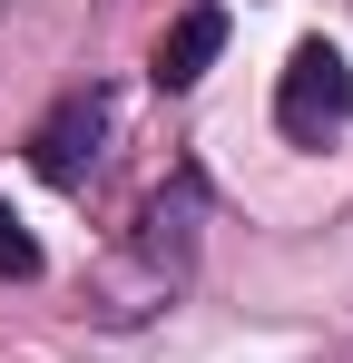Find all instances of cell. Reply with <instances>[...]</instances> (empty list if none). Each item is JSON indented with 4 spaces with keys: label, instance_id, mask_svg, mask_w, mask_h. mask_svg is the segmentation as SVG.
<instances>
[{
    "label": "cell",
    "instance_id": "277c9868",
    "mask_svg": "<svg viewBox=\"0 0 353 363\" xmlns=\"http://www.w3.org/2000/svg\"><path fill=\"white\" fill-rule=\"evenodd\" d=\"M216 50H226V10L196 0V10H176V20H167V40H157L147 79H157V89H196V79L216 69Z\"/></svg>",
    "mask_w": 353,
    "mask_h": 363
},
{
    "label": "cell",
    "instance_id": "3957f363",
    "mask_svg": "<svg viewBox=\"0 0 353 363\" xmlns=\"http://www.w3.org/2000/svg\"><path fill=\"white\" fill-rule=\"evenodd\" d=\"M108 118H118V99L89 79V89H69L50 118L30 128V167L50 186H89V167H99V138H108Z\"/></svg>",
    "mask_w": 353,
    "mask_h": 363
},
{
    "label": "cell",
    "instance_id": "7a4b0ae2",
    "mask_svg": "<svg viewBox=\"0 0 353 363\" xmlns=\"http://www.w3.org/2000/svg\"><path fill=\"white\" fill-rule=\"evenodd\" d=\"M275 128H285L294 147H324V138H344L353 128V69L334 40H304L275 79Z\"/></svg>",
    "mask_w": 353,
    "mask_h": 363
},
{
    "label": "cell",
    "instance_id": "5b68a950",
    "mask_svg": "<svg viewBox=\"0 0 353 363\" xmlns=\"http://www.w3.org/2000/svg\"><path fill=\"white\" fill-rule=\"evenodd\" d=\"M30 275H40V236L0 206V285H30Z\"/></svg>",
    "mask_w": 353,
    "mask_h": 363
},
{
    "label": "cell",
    "instance_id": "6da1fadb",
    "mask_svg": "<svg viewBox=\"0 0 353 363\" xmlns=\"http://www.w3.org/2000/svg\"><path fill=\"white\" fill-rule=\"evenodd\" d=\"M196 245H206V167H176L147 206H138V226L118 236V255L99 265V324H147V314H167L186 285H196Z\"/></svg>",
    "mask_w": 353,
    "mask_h": 363
}]
</instances>
